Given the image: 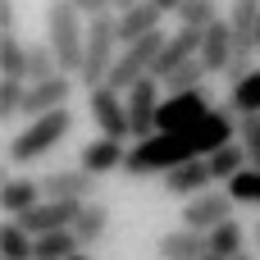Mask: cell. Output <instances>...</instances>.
<instances>
[{
	"mask_svg": "<svg viewBox=\"0 0 260 260\" xmlns=\"http://www.w3.org/2000/svg\"><path fill=\"white\" fill-rule=\"evenodd\" d=\"M229 142H238V114H233L229 105H215L210 119H201V123L187 128V133H155V137H146V142H133L123 174H128V178H151V174L165 178L169 169H178V165H187V160H210V155H215L219 146H229Z\"/></svg>",
	"mask_w": 260,
	"mask_h": 260,
	"instance_id": "1",
	"label": "cell"
},
{
	"mask_svg": "<svg viewBox=\"0 0 260 260\" xmlns=\"http://www.w3.org/2000/svg\"><path fill=\"white\" fill-rule=\"evenodd\" d=\"M82 14L69 0H46V41L59 59L64 78H82V59H87V23H78Z\"/></svg>",
	"mask_w": 260,
	"mask_h": 260,
	"instance_id": "2",
	"label": "cell"
},
{
	"mask_svg": "<svg viewBox=\"0 0 260 260\" xmlns=\"http://www.w3.org/2000/svg\"><path fill=\"white\" fill-rule=\"evenodd\" d=\"M69 133H73V110H55V114L27 119V128H18V133L9 137V165H37V160L50 155Z\"/></svg>",
	"mask_w": 260,
	"mask_h": 260,
	"instance_id": "3",
	"label": "cell"
},
{
	"mask_svg": "<svg viewBox=\"0 0 260 260\" xmlns=\"http://www.w3.org/2000/svg\"><path fill=\"white\" fill-rule=\"evenodd\" d=\"M128 123H133V142H146L155 137V123H160V105H165V87L160 78H142L128 96Z\"/></svg>",
	"mask_w": 260,
	"mask_h": 260,
	"instance_id": "4",
	"label": "cell"
},
{
	"mask_svg": "<svg viewBox=\"0 0 260 260\" xmlns=\"http://www.w3.org/2000/svg\"><path fill=\"white\" fill-rule=\"evenodd\" d=\"M210 110H215V105H210V87L187 91V96H165L155 133H187V128H197L201 119H210Z\"/></svg>",
	"mask_w": 260,
	"mask_h": 260,
	"instance_id": "5",
	"label": "cell"
},
{
	"mask_svg": "<svg viewBox=\"0 0 260 260\" xmlns=\"http://www.w3.org/2000/svg\"><path fill=\"white\" fill-rule=\"evenodd\" d=\"M87 110H91V123L101 128V137H114V142H128L133 137V123H128V101L110 87H96L87 91Z\"/></svg>",
	"mask_w": 260,
	"mask_h": 260,
	"instance_id": "6",
	"label": "cell"
},
{
	"mask_svg": "<svg viewBox=\"0 0 260 260\" xmlns=\"http://www.w3.org/2000/svg\"><path fill=\"white\" fill-rule=\"evenodd\" d=\"M233 197H229V187H210V192H201L197 201H183V229H197V233H215L219 224H229L233 219Z\"/></svg>",
	"mask_w": 260,
	"mask_h": 260,
	"instance_id": "7",
	"label": "cell"
},
{
	"mask_svg": "<svg viewBox=\"0 0 260 260\" xmlns=\"http://www.w3.org/2000/svg\"><path fill=\"white\" fill-rule=\"evenodd\" d=\"M41 192H46V201H78V206H87V201H96L101 178H91L87 169H55V174L41 178Z\"/></svg>",
	"mask_w": 260,
	"mask_h": 260,
	"instance_id": "8",
	"label": "cell"
},
{
	"mask_svg": "<svg viewBox=\"0 0 260 260\" xmlns=\"http://www.w3.org/2000/svg\"><path fill=\"white\" fill-rule=\"evenodd\" d=\"M78 201H41L37 210H27L23 219H14L23 233H32V238H46V233H64V229H73L78 224Z\"/></svg>",
	"mask_w": 260,
	"mask_h": 260,
	"instance_id": "9",
	"label": "cell"
},
{
	"mask_svg": "<svg viewBox=\"0 0 260 260\" xmlns=\"http://www.w3.org/2000/svg\"><path fill=\"white\" fill-rule=\"evenodd\" d=\"M233 59H238L233 27H229V18H219V23H210L201 32V64H206V73H229Z\"/></svg>",
	"mask_w": 260,
	"mask_h": 260,
	"instance_id": "10",
	"label": "cell"
},
{
	"mask_svg": "<svg viewBox=\"0 0 260 260\" xmlns=\"http://www.w3.org/2000/svg\"><path fill=\"white\" fill-rule=\"evenodd\" d=\"M210 183H215V174H210L206 160H187V165L165 174V192L178 197V201H197L201 192H210Z\"/></svg>",
	"mask_w": 260,
	"mask_h": 260,
	"instance_id": "11",
	"label": "cell"
},
{
	"mask_svg": "<svg viewBox=\"0 0 260 260\" xmlns=\"http://www.w3.org/2000/svg\"><path fill=\"white\" fill-rule=\"evenodd\" d=\"M46 201V192H41V178H23V174H14V178H5L0 183V210L9 215V219H23L27 210H37Z\"/></svg>",
	"mask_w": 260,
	"mask_h": 260,
	"instance_id": "12",
	"label": "cell"
},
{
	"mask_svg": "<svg viewBox=\"0 0 260 260\" xmlns=\"http://www.w3.org/2000/svg\"><path fill=\"white\" fill-rule=\"evenodd\" d=\"M69 96H73V78H50V82H37V87H27L23 114H27V119H41V114L69 110Z\"/></svg>",
	"mask_w": 260,
	"mask_h": 260,
	"instance_id": "13",
	"label": "cell"
},
{
	"mask_svg": "<svg viewBox=\"0 0 260 260\" xmlns=\"http://www.w3.org/2000/svg\"><path fill=\"white\" fill-rule=\"evenodd\" d=\"M123 165H128V146L114 142V137H96V142L82 146V155H78V169H87L91 178H105V174H114V169H123Z\"/></svg>",
	"mask_w": 260,
	"mask_h": 260,
	"instance_id": "14",
	"label": "cell"
},
{
	"mask_svg": "<svg viewBox=\"0 0 260 260\" xmlns=\"http://www.w3.org/2000/svg\"><path fill=\"white\" fill-rule=\"evenodd\" d=\"M160 18H165V9H160L155 0H137L128 14H119V41H123V46H133V41H142V37L160 32Z\"/></svg>",
	"mask_w": 260,
	"mask_h": 260,
	"instance_id": "15",
	"label": "cell"
},
{
	"mask_svg": "<svg viewBox=\"0 0 260 260\" xmlns=\"http://www.w3.org/2000/svg\"><path fill=\"white\" fill-rule=\"evenodd\" d=\"M229 27H233V46H238V55H256L260 0H233V9H229Z\"/></svg>",
	"mask_w": 260,
	"mask_h": 260,
	"instance_id": "16",
	"label": "cell"
},
{
	"mask_svg": "<svg viewBox=\"0 0 260 260\" xmlns=\"http://www.w3.org/2000/svg\"><path fill=\"white\" fill-rule=\"evenodd\" d=\"M210 256V238L197 233V229H174L160 238V260H206Z\"/></svg>",
	"mask_w": 260,
	"mask_h": 260,
	"instance_id": "17",
	"label": "cell"
},
{
	"mask_svg": "<svg viewBox=\"0 0 260 260\" xmlns=\"http://www.w3.org/2000/svg\"><path fill=\"white\" fill-rule=\"evenodd\" d=\"M73 238H78V247H82V251L101 247V242L110 238V206H101V201H87V206L78 210V224H73Z\"/></svg>",
	"mask_w": 260,
	"mask_h": 260,
	"instance_id": "18",
	"label": "cell"
},
{
	"mask_svg": "<svg viewBox=\"0 0 260 260\" xmlns=\"http://www.w3.org/2000/svg\"><path fill=\"white\" fill-rule=\"evenodd\" d=\"M206 165H210V174H215V183H224V187H229V183H233V178H238L242 169H251V160H247V151H242L238 142H229V146H219V151H215V155H210Z\"/></svg>",
	"mask_w": 260,
	"mask_h": 260,
	"instance_id": "19",
	"label": "cell"
},
{
	"mask_svg": "<svg viewBox=\"0 0 260 260\" xmlns=\"http://www.w3.org/2000/svg\"><path fill=\"white\" fill-rule=\"evenodd\" d=\"M0 260H37V238L23 233L14 219L0 224Z\"/></svg>",
	"mask_w": 260,
	"mask_h": 260,
	"instance_id": "20",
	"label": "cell"
},
{
	"mask_svg": "<svg viewBox=\"0 0 260 260\" xmlns=\"http://www.w3.org/2000/svg\"><path fill=\"white\" fill-rule=\"evenodd\" d=\"M0 78L27 82V46L18 41V32H0Z\"/></svg>",
	"mask_w": 260,
	"mask_h": 260,
	"instance_id": "21",
	"label": "cell"
},
{
	"mask_svg": "<svg viewBox=\"0 0 260 260\" xmlns=\"http://www.w3.org/2000/svg\"><path fill=\"white\" fill-rule=\"evenodd\" d=\"M50 78H64V73H59V59H55L50 41H32V46H27V87L50 82Z\"/></svg>",
	"mask_w": 260,
	"mask_h": 260,
	"instance_id": "22",
	"label": "cell"
},
{
	"mask_svg": "<svg viewBox=\"0 0 260 260\" xmlns=\"http://www.w3.org/2000/svg\"><path fill=\"white\" fill-rule=\"evenodd\" d=\"M206 238H210V256L233 260V256H242V251H247V229H242L238 219L219 224V229H215V233H206Z\"/></svg>",
	"mask_w": 260,
	"mask_h": 260,
	"instance_id": "23",
	"label": "cell"
},
{
	"mask_svg": "<svg viewBox=\"0 0 260 260\" xmlns=\"http://www.w3.org/2000/svg\"><path fill=\"white\" fill-rule=\"evenodd\" d=\"M206 78H210V73H206V64H201V59H187V64H183L178 73H169L160 87H165V96H187V91H201V87H206Z\"/></svg>",
	"mask_w": 260,
	"mask_h": 260,
	"instance_id": "24",
	"label": "cell"
},
{
	"mask_svg": "<svg viewBox=\"0 0 260 260\" xmlns=\"http://www.w3.org/2000/svg\"><path fill=\"white\" fill-rule=\"evenodd\" d=\"M229 110L242 119V114H260V69H251L238 87H229Z\"/></svg>",
	"mask_w": 260,
	"mask_h": 260,
	"instance_id": "25",
	"label": "cell"
},
{
	"mask_svg": "<svg viewBox=\"0 0 260 260\" xmlns=\"http://www.w3.org/2000/svg\"><path fill=\"white\" fill-rule=\"evenodd\" d=\"M82 251L78 247V238H73V229H64V233H46V238H37V260H73Z\"/></svg>",
	"mask_w": 260,
	"mask_h": 260,
	"instance_id": "26",
	"label": "cell"
},
{
	"mask_svg": "<svg viewBox=\"0 0 260 260\" xmlns=\"http://www.w3.org/2000/svg\"><path fill=\"white\" fill-rule=\"evenodd\" d=\"M210 23H219V5H215V0H183V9H178V27L206 32Z\"/></svg>",
	"mask_w": 260,
	"mask_h": 260,
	"instance_id": "27",
	"label": "cell"
},
{
	"mask_svg": "<svg viewBox=\"0 0 260 260\" xmlns=\"http://www.w3.org/2000/svg\"><path fill=\"white\" fill-rule=\"evenodd\" d=\"M23 101H27V82L0 78V123H14L23 114Z\"/></svg>",
	"mask_w": 260,
	"mask_h": 260,
	"instance_id": "28",
	"label": "cell"
},
{
	"mask_svg": "<svg viewBox=\"0 0 260 260\" xmlns=\"http://www.w3.org/2000/svg\"><path fill=\"white\" fill-rule=\"evenodd\" d=\"M238 146L247 151L251 169H260V114H242L238 119Z\"/></svg>",
	"mask_w": 260,
	"mask_h": 260,
	"instance_id": "29",
	"label": "cell"
},
{
	"mask_svg": "<svg viewBox=\"0 0 260 260\" xmlns=\"http://www.w3.org/2000/svg\"><path fill=\"white\" fill-rule=\"evenodd\" d=\"M229 197L238 206H260V169H242L233 183H229Z\"/></svg>",
	"mask_w": 260,
	"mask_h": 260,
	"instance_id": "30",
	"label": "cell"
},
{
	"mask_svg": "<svg viewBox=\"0 0 260 260\" xmlns=\"http://www.w3.org/2000/svg\"><path fill=\"white\" fill-rule=\"evenodd\" d=\"M69 5H73V9H78V14L87 18V23H91V18H105V14L114 9L110 0H69Z\"/></svg>",
	"mask_w": 260,
	"mask_h": 260,
	"instance_id": "31",
	"label": "cell"
},
{
	"mask_svg": "<svg viewBox=\"0 0 260 260\" xmlns=\"http://www.w3.org/2000/svg\"><path fill=\"white\" fill-rule=\"evenodd\" d=\"M251 69H256V64H251V55H238V59L229 64V73H224V78H229V87H238V82H242Z\"/></svg>",
	"mask_w": 260,
	"mask_h": 260,
	"instance_id": "32",
	"label": "cell"
},
{
	"mask_svg": "<svg viewBox=\"0 0 260 260\" xmlns=\"http://www.w3.org/2000/svg\"><path fill=\"white\" fill-rule=\"evenodd\" d=\"M0 32H18V5L0 0Z\"/></svg>",
	"mask_w": 260,
	"mask_h": 260,
	"instance_id": "33",
	"label": "cell"
},
{
	"mask_svg": "<svg viewBox=\"0 0 260 260\" xmlns=\"http://www.w3.org/2000/svg\"><path fill=\"white\" fill-rule=\"evenodd\" d=\"M155 5H160L165 14H178V9H183V0H155Z\"/></svg>",
	"mask_w": 260,
	"mask_h": 260,
	"instance_id": "34",
	"label": "cell"
},
{
	"mask_svg": "<svg viewBox=\"0 0 260 260\" xmlns=\"http://www.w3.org/2000/svg\"><path fill=\"white\" fill-rule=\"evenodd\" d=\"M110 5H114V14H128V9H133L137 0H110Z\"/></svg>",
	"mask_w": 260,
	"mask_h": 260,
	"instance_id": "35",
	"label": "cell"
},
{
	"mask_svg": "<svg viewBox=\"0 0 260 260\" xmlns=\"http://www.w3.org/2000/svg\"><path fill=\"white\" fill-rule=\"evenodd\" d=\"M233 260H256V251H242V256H233Z\"/></svg>",
	"mask_w": 260,
	"mask_h": 260,
	"instance_id": "36",
	"label": "cell"
},
{
	"mask_svg": "<svg viewBox=\"0 0 260 260\" xmlns=\"http://www.w3.org/2000/svg\"><path fill=\"white\" fill-rule=\"evenodd\" d=\"M73 260H91V256H87V251H78V256H73Z\"/></svg>",
	"mask_w": 260,
	"mask_h": 260,
	"instance_id": "37",
	"label": "cell"
},
{
	"mask_svg": "<svg viewBox=\"0 0 260 260\" xmlns=\"http://www.w3.org/2000/svg\"><path fill=\"white\" fill-rule=\"evenodd\" d=\"M256 247H260V219H256Z\"/></svg>",
	"mask_w": 260,
	"mask_h": 260,
	"instance_id": "38",
	"label": "cell"
},
{
	"mask_svg": "<svg viewBox=\"0 0 260 260\" xmlns=\"http://www.w3.org/2000/svg\"><path fill=\"white\" fill-rule=\"evenodd\" d=\"M206 260H224V256H206Z\"/></svg>",
	"mask_w": 260,
	"mask_h": 260,
	"instance_id": "39",
	"label": "cell"
},
{
	"mask_svg": "<svg viewBox=\"0 0 260 260\" xmlns=\"http://www.w3.org/2000/svg\"><path fill=\"white\" fill-rule=\"evenodd\" d=\"M256 50H260V32H256Z\"/></svg>",
	"mask_w": 260,
	"mask_h": 260,
	"instance_id": "40",
	"label": "cell"
}]
</instances>
